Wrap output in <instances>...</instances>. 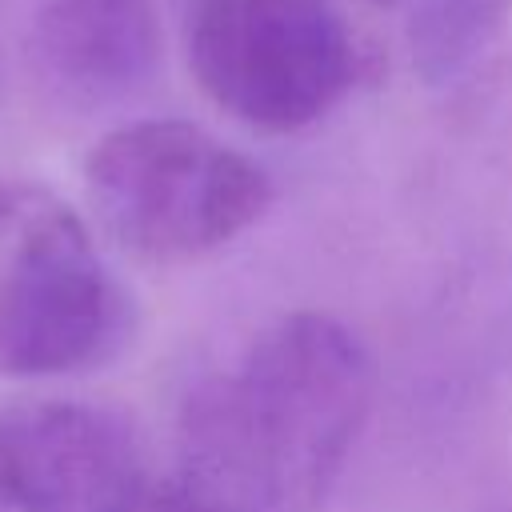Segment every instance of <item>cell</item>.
I'll return each instance as SVG.
<instances>
[{
    "mask_svg": "<svg viewBox=\"0 0 512 512\" xmlns=\"http://www.w3.org/2000/svg\"><path fill=\"white\" fill-rule=\"evenodd\" d=\"M0 448L16 512H192L108 408L80 400L12 408L0 416Z\"/></svg>",
    "mask_w": 512,
    "mask_h": 512,
    "instance_id": "cell-5",
    "label": "cell"
},
{
    "mask_svg": "<svg viewBox=\"0 0 512 512\" xmlns=\"http://www.w3.org/2000/svg\"><path fill=\"white\" fill-rule=\"evenodd\" d=\"M512 0H416L412 60L428 80L468 64L504 24Z\"/></svg>",
    "mask_w": 512,
    "mask_h": 512,
    "instance_id": "cell-7",
    "label": "cell"
},
{
    "mask_svg": "<svg viewBox=\"0 0 512 512\" xmlns=\"http://www.w3.org/2000/svg\"><path fill=\"white\" fill-rule=\"evenodd\" d=\"M0 512H16L12 492H8V472H4V448H0Z\"/></svg>",
    "mask_w": 512,
    "mask_h": 512,
    "instance_id": "cell-8",
    "label": "cell"
},
{
    "mask_svg": "<svg viewBox=\"0 0 512 512\" xmlns=\"http://www.w3.org/2000/svg\"><path fill=\"white\" fill-rule=\"evenodd\" d=\"M372 392L360 336L324 312H292L188 392L172 480L192 512H316Z\"/></svg>",
    "mask_w": 512,
    "mask_h": 512,
    "instance_id": "cell-1",
    "label": "cell"
},
{
    "mask_svg": "<svg viewBox=\"0 0 512 512\" xmlns=\"http://www.w3.org/2000/svg\"><path fill=\"white\" fill-rule=\"evenodd\" d=\"M36 80L64 104L100 108L148 84L160 60L152 0H48L28 32Z\"/></svg>",
    "mask_w": 512,
    "mask_h": 512,
    "instance_id": "cell-6",
    "label": "cell"
},
{
    "mask_svg": "<svg viewBox=\"0 0 512 512\" xmlns=\"http://www.w3.org/2000/svg\"><path fill=\"white\" fill-rule=\"evenodd\" d=\"M188 68L248 128L296 132L360 80V48L332 0H176Z\"/></svg>",
    "mask_w": 512,
    "mask_h": 512,
    "instance_id": "cell-3",
    "label": "cell"
},
{
    "mask_svg": "<svg viewBox=\"0 0 512 512\" xmlns=\"http://www.w3.org/2000/svg\"><path fill=\"white\" fill-rule=\"evenodd\" d=\"M368 4H396V0H368Z\"/></svg>",
    "mask_w": 512,
    "mask_h": 512,
    "instance_id": "cell-9",
    "label": "cell"
},
{
    "mask_svg": "<svg viewBox=\"0 0 512 512\" xmlns=\"http://www.w3.org/2000/svg\"><path fill=\"white\" fill-rule=\"evenodd\" d=\"M84 180L104 232L156 264L224 248L272 204L268 172L188 120L112 128L88 152Z\"/></svg>",
    "mask_w": 512,
    "mask_h": 512,
    "instance_id": "cell-2",
    "label": "cell"
},
{
    "mask_svg": "<svg viewBox=\"0 0 512 512\" xmlns=\"http://www.w3.org/2000/svg\"><path fill=\"white\" fill-rule=\"evenodd\" d=\"M124 336V296L84 220L48 188L0 184V376H60Z\"/></svg>",
    "mask_w": 512,
    "mask_h": 512,
    "instance_id": "cell-4",
    "label": "cell"
}]
</instances>
